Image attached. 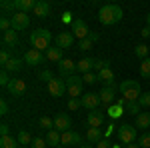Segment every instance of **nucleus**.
<instances>
[{
    "label": "nucleus",
    "mask_w": 150,
    "mask_h": 148,
    "mask_svg": "<svg viewBox=\"0 0 150 148\" xmlns=\"http://www.w3.org/2000/svg\"><path fill=\"white\" fill-rule=\"evenodd\" d=\"M122 16H124V12H122V8H120L118 4H106V6H102L100 12H98V20H100V24H104V26H112V24L120 22Z\"/></svg>",
    "instance_id": "nucleus-1"
},
{
    "label": "nucleus",
    "mask_w": 150,
    "mask_h": 148,
    "mask_svg": "<svg viewBox=\"0 0 150 148\" xmlns=\"http://www.w3.org/2000/svg\"><path fill=\"white\" fill-rule=\"evenodd\" d=\"M50 42H52V34L48 32L46 28H38L30 34V44L34 46L36 50H48L50 48Z\"/></svg>",
    "instance_id": "nucleus-2"
},
{
    "label": "nucleus",
    "mask_w": 150,
    "mask_h": 148,
    "mask_svg": "<svg viewBox=\"0 0 150 148\" xmlns=\"http://www.w3.org/2000/svg\"><path fill=\"white\" fill-rule=\"evenodd\" d=\"M118 88H120V92H122L124 100H128V102H132V100H140V96H142L140 84L136 82V80H124Z\"/></svg>",
    "instance_id": "nucleus-3"
},
{
    "label": "nucleus",
    "mask_w": 150,
    "mask_h": 148,
    "mask_svg": "<svg viewBox=\"0 0 150 148\" xmlns=\"http://www.w3.org/2000/svg\"><path fill=\"white\" fill-rule=\"evenodd\" d=\"M116 134L120 138V142L132 144V142H136V138H138V130H136V126H132V124H120L118 130H116Z\"/></svg>",
    "instance_id": "nucleus-4"
},
{
    "label": "nucleus",
    "mask_w": 150,
    "mask_h": 148,
    "mask_svg": "<svg viewBox=\"0 0 150 148\" xmlns=\"http://www.w3.org/2000/svg\"><path fill=\"white\" fill-rule=\"evenodd\" d=\"M64 82H66V90H68V94L72 96V98L82 96V86H84V78H82V76L72 74V76H68Z\"/></svg>",
    "instance_id": "nucleus-5"
},
{
    "label": "nucleus",
    "mask_w": 150,
    "mask_h": 148,
    "mask_svg": "<svg viewBox=\"0 0 150 148\" xmlns=\"http://www.w3.org/2000/svg\"><path fill=\"white\" fill-rule=\"evenodd\" d=\"M10 20H12V30H16V32L26 30V28L30 26V16L24 14V12H14Z\"/></svg>",
    "instance_id": "nucleus-6"
},
{
    "label": "nucleus",
    "mask_w": 150,
    "mask_h": 148,
    "mask_svg": "<svg viewBox=\"0 0 150 148\" xmlns=\"http://www.w3.org/2000/svg\"><path fill=\"white\" fill-rule=\"evenodd\" d=\"M48 92H50V96H54V98H60V96H64V92L66 90V82L60 78H54L52 82H48Z\"/></svg>",
    "instance_id": "nucleus-7"
},
{
    "label": "nucleus",
    "mask_w": 150,
    "mask_h": 148,
    "mask_svg": "<svg viewBox=\"0 0 150 148\" xmlns=\"http://www.w3.org/2000/svg\"><path fill=\"white\" fill-rule=\"evenodd\" d=\"M70 126H72V120H70L68 114L58 112L56 116H54V128H56L60 134H62V132H66V130H70Z\"/></svg>",
    "instance_id": "nucleus-8"
},
{
    "label": "nucleus",
    "mask_w": 150,
    "mask_h": 148,
    "mask_svg": "<svg viewBox=\"0 0 150 148\" xmlns=\"http://www.w3.org/2000/svg\"><path fill=\"white\" fill-rule=\"evenodd\" d=\"M8 88V92H10L12 96H16V98H20V96H24L26 94V82L20 78H12L10 84L6 86Z\"/></svg>",
    "instance_id": "nucleus-9"
},
{
    "label": "nucleus",
    "mask_w": 150,
    "mask_h": 148,
    "mask_svg": "<svg viewBox=\"0 0 150 148\" xmlns=\"http://www.w3.org/2000/svg\"><path fill=\"white\" fill-rule=\"evenodd\" d=\"M72 34H74V38H78V40H84V38H88L90 30H88L86 22L78 18V20H74V22H72Z\"/></svg>",
    "instance_id": "nucleus-10"
},
{
    "label": "nucleus",
    "mask_w": 150,
    "mask_h": 148,
    "mask_svg": "<svg viewBox=\"0 0 150 148\" xmlns=\"http://www.w3.org/2000/svg\"><path fill=\"white\" fill-rule=\"evenodd\" d=\"M58 72H60V76H62V78L66 80L68 76H72L74 72H78V70H76V62H72L70 58H64V60L58 64Z\"/></svg>",
    "instance_id": "nucleus-11"
},
{
    "label": "nucleus",
    "mask_w": 150,
    "mask_h": 148,
    "mask_svg": "<svg viewBox=\"0 0 150 148\" xmlns=\"http://www.w3.org/2000/svg\"><path fill=\"white\" fill-rule=\"evenodd\" d=\"M72 144H80V134L76 132V130H66V132H62V142H60V148H68Z\"/></svg>",
    "instance_id": "nucleus-12"
},
{
    "label": "nucleus",
    "mask_w": 150,
    "mask_h": 148,
    "mask_svg": "<svg viewBox=\"0 0 150 148\" xmlns=\"http://www.w3.org/2000/svg\"><path fill=\"white\" fill-rule=\"evenodd\" d=\"M24 62H26L28 66H38V64L44 62V54H42L40 50L32 48V50H28V52L24 54Z\"/></svg>",
    "instance_id": "nucleus-13"
},
{
    "label": "nucleus",
    "mask_w": 150,
    "mask_h": 148,
    "mask_svg": "<svg viewBox=\"0 0 150 148\" xmlns=\"http://www.w3.org/2000/svg\"><path fill=\"white\" fill-rule=\"evenodd\" d=\"M82 106L84 108H88V110H96L98 108V104H102L100 102V96L98 94H94V92H88V94H82Z\"/></svg>",
    "instance_id": "nucleus-14"
},
{
    "label": "nucleus",
    "mask_w": 150,
    "mask_h": 148,
    "mask_svg": "<svg viewBox=\"0 0 150 148\" xmlns=\"http://www.w3.org/2000/svg\"><path fill=\"white\" fill-rule=\"evenodd\" d=\"M114 94H116V86H114V84H110V86H104L102 90L98 92V96H100V102L106 104V106H112Z\"/></svg>",
    "instance_id": "nucleus-15"
},
{
    "label": "nucleus",
    "mask_w": 150,
    "mask_h": 148,
    "mask_svg": "<svg viewBox=\"0 0 150 148\" xmlns=\"http://www.w3.org/2000/svg\"><path fill=\"white\" fill-rule=\"evenodd\" d=\"M54 42H56L58 48L66 50V48H70V46L74 44V34H72V32H60V34L54 38Z\"/></svg>",
    "instance_id": "nucleus-16"
},
{
    "label": "nucleus",
    "mask_w": 150,
    "mask_h": 148,
    "mask_svg": "<svg viewBox=\"0 0 150 148\" xmlns=\"http://www.w3.org/2000/svg\"><path fill=\"white\" fill-rule=\"evenodd\" d=\"M104 118H106L104 112L96 108V110H90V112H88V118H86V120H88L90 128H100V126L104 124Z\"/></svg>",
    "instance_id": "nucleus-17"
},
{
    "label": "nucleus",
    "mask_w": 150,
    "mask_h": 148,
    "mask_svg": "<svg viewBox=\"0 0 150 148\" xmlns=\"http://www.w3.org/2000/svg\"><path fill=\"white\" fill-rule=\"evenodd\" d=\"M18 44V32L16 30H6V32H2V46L8 50V48H14V46Z\"/></svg>",
    "instance_id": "nucleus-18"
},
{
    "label": "nucleus",
    "mask_w": 150,
    "mask_h": 148,
    "mask_svg": "<svg viewBox=\"0 0 150 148\" xmlns=\"http://www.w3.org/2000/svg\"><path fill=\"white\" fill-rule=\"evenodd\" d=\"M94 62H96V58H82V60H78V62H76V70H78V72H82V76H84V74L92 72Z\"/></svg>",
    "instance_id": "nucleus-19"
},
{
    "label": "nucleus",
    "mask_w": 150,
    "mask_h": 148,
    "mask_svg": "<svg viewBox=\"0 0 150 148\" xmlns=\"http://www.w3.org/2000/svg\"><path fill=\"white\" fill-rule=\"evenodd\" d=\"M34 16L38 18H46L48 14H50V4H48L46 0H36V6H34Z\"/></svg>",
    "instance_id": "nucleus-20"
},
{
    "label": "nucleus",
    "mask_w": 150,
    "mask_h": 148,
    "mask_svg": "<svg viewBox=\"0 0 150 148\" xmlns=\"http://www.w3.org/2000/svg\"><path fill=\"white\" fill-rule=\"evenodd\" d=\"M96 74H98V80L104 82V86L114 84V72H112L110 68H104V70H100V72H96Z\"/></svg>",
    "instance_id": "nucleus-21"
},
{
    "label": "nucleus",
    "mask_w": 150,
    "mask_h": 148,
    "mask_svg": "<svg viewBox=\"0 0 150 148\" xmlns=\"http://www.w3.org/2000/svg\"><path fill=\"white\" fill-rule=\"evenodd\" d=\"M46 58L50 60V62H56V64H60L64 58H62V48H58V46H54V48H48L46 50Z\"/></svg>",
    "instance_id": "nucleus-22"
},
{
    "label": "nucleus",
    "mask_w": 150,
    "mask_h": 148,
    "mask_svg": "<svg viewBox=\"0 0 150 148\" xmlns=\"http://www.w3.org/2000/svg\"><path fill=\"white\" fill-rule=\"evenodd\" d=\"M36 0H16V12H24L28 14V10H34Z\"/></svg>",
    "instance_id": "nucleus-23"
},
{
    "label": "nucleus",
    "mask_w": 150,
    "mask_h": 148,
    "mask_svg": "<svg viewBox=\"0 0 150 148\" xmlns=\"http://www.w3.org/2000/svg\"><path fill=\"white\" fill-rule=\"evenodd\" d=\"M46 142H48V146H60V142H62V134L54 128V130H50V132L46 134Z\"/></svg>",
    "instance_id": "nucleus-24"
},
{
    "label": "nucleus",
    "mask_w": 150,
    "mask_h": 148,
    "mask_svg": "<svg viewBox=\"0 0 150 148\" xmlns=\"http://www.w3.org/2000/svg\"><path fill=\"white\" fill-rule=\"evenodd\" d=\"M2 68L6 70V72H18V70H22V60L20 58H10Z\"/></svg>",
    "instance_id": "nucleus-25"
},
{
    "label": "nucleus",
    "mask_w": 150,
    "mask_h": 148,
    "mask_svg": "<svg viewBox=\"0 0 150 148\" xmlns=\"http://www.w3.org/2000/svg\"><path fill=\"white\" fill-rule=\"evenodd\" d=\"M136 128H150V112H140L136 116V122H134Z\"/></svg>",
    "instance_id": "nucleus-26"
},
{
    "label": "nucleus",
    "mask_w": 150,
    "mask_h": 148,
    "mask_svg": "<svg viewBox=\"0 0 150 148\" xmlns=\"http://www.w3.org/2000/svg\"><path fill=\"white\" fill-rule=\"evenodd\" d=\"M86 138H88V142H92V144H98V142L102 140V130H100V128H88V132H86Z\"/></svg>",
    "instance_id": "nucleus-27"
},
{
    "label": "nucleus",
    "mask_w": 150,
    "mask_h": 148,
    "mask_svg": "<svg viewBox=\"0 0 150 148\" xmlns=\"http://www.w3.org/2000/svg\"><path fill=\"white\" fill-rule=\"evenodd\" d=\"M140 102L138 100H132V102H128V100H124V110H126L128 114H134V116H138L140 114Z\"/></svg>",
    "instance_id": "nucleus-28"
},
{
    "label": "nucleus",
    "mask_w": 150,
    "mask_h": 148,
    "mask_svg": "<svg viewBox=\"0 0 150 148\" xmlns=\"http://www.w3.org/2000/svg\"><path fill=\"white\" fill-rule=\"evenodd\" d=\"M0 148H20V146H18V138L2 136V138H0Z\"/></svg>",
    "instance_id": "nucleus-29"
},
{
    "label": "nucleus",
    "mask_w": 150,
    "mask_h": 148,
    "mask_svg": "<svg viewBox=\"0 0 150 148\" xmlns=\"http://www.w3.org/2000/svg\"><path fill=\"white\" fill-rule=\"evenodd\" d=\"M32 140H34V138H32V134H30L28 130H20V132H18V144H20V146L32 144Z\"/></svg>",
    "instance_id": "nucleus-30"
},
{
    "label": "nucleus",
    "mask_w": 150,
    "mask_h": 148,
    "mask_svg": "<svg viewBox=\"0 0 150 148\" xmlns=\"http://www.w3.org/2000/svg\"><path fill=\"white\" fill-rule=\"evenodd\" d=\"M140 76L144 80H150V58H144L140 62Z\"/></svg>",
    "instance_id": "nucleus-31"
},
{
    "label": "nucleus",
    "mask_w": 150,
    "mask_h": 148,
    "mask_svg": "<svg viewBox=\"0 0 150 148\" xmlns=\"http://www.w3.org/2000/svg\"><path fill=\"white\" fill-rule=\"evenodd\" d=\"M134 54H136V56L140 58V62H142L144 58H148V56H150V48H148L146 44H138L136 48H134Z\"/></svg>",
    "instance_id": "nucleus-32"
},
{
    "label": "nucleus",
    "mask_w": 150,
    "mask_h": 148,
    "mask_svg": "<svg viewBox=\"0 0 150 148\" xmlns=\"http://www.w3.org/2000/svg\"><path fill=\"white\" fill-rule=\"evenodd\" d=\"M38 124H40L42 130H48V132H50V130H54V120H52V118H48V116H42V118L38 120Z\"/></svg>",
    "instance_id": "nucleus-33"
},
{
    "label": "nucleus",
    "mask_w": 150,
    "mask_h": 148,
    "mask_svg": "<svg viewBox=\"0 0 150 148\" xmlns=\"http://www.w3.org/2000/svg\"><path fill=\"white\" fill-rule=\"evenodd\" d=\"M122 112H124V106H120V104L108 106V116L110 118H118V116H122Z\"/></svg>",
    "instance_id": "nucleus-34"
},
{
    "label": "nucleus",
    "mask_w": 150,
    "mask_h": 148,
    "mask_svg": "<svg viewBox=\"0 0 150 148\" xmlns=\"http://www.w3.org/2000/svg\"><path fill=\"white\" fill-rule=\"evenodd\" d=\"M138 144L142 148H150V132H142L138 136Z\"/></svg>",
    "instance_id": "nucleus-35"
},
{
    "label": "nucleus",
    "mask_w": 150,
    "mask_h": 148,
    "mask_svg": "<svg viewBox=\"0 0 150 148\" xmlns=\"http://www.w3.org/2000/svg\"><path fill=\"white\" fill-rule=\"evenodd\" d=\"M10 28H12V20L8 16H2V18H0V30L6 32V30H10Z\"/></svg>",
    "instance_id": "nucleus-36"
},
{
    "label": "nucleus",
    "mask_w": 150,
    "mask_h": 148,
    "mask_svg": "<svg viewBox=\"0 0 150 148\" xmlns=\"http://www.w3.org/2000/svg\"><path fill=\"white\" fill-rule=\"evenodd\" d=\"M92 38H90V36H88V38H84V40H80V42H78V50H90V48H92Z\"/></svg>",
    "instance_id": "nucleus-37"
},
{
    "label": "nucleus",
    "mask_w": 150,
    "mask_h": 148,
    "mask_svg": "<svg viewBox=\"0 0 150 148\" xmlns=\"http://www.w3.org/2000/svg\"><path fill=\"white\" fill-rule=\"evenodd\" d=\"M82 78H84V82H86V84H96V82H100V80H98V74H94V72L84 74Z\"/></svg>",
    "instance_id": "nucleus-38"
},
{
    "label": "nucleus",
    "mask_w": 150,
    "mask_h": 148,
    "mask_svg": "<svg viewBox=\"0 0 150 148\" xmlns=\"http://www.w3.org/2000/svg\"><path fill=\"white\" fill-rule=\"evenodd\" d=\"M0 6H2V10L16 12V0H14V2H10V0H2V2H0Z\"/></svg>",
    "instance_id": "nucleus-39"
},
{
    "label": "nucleus",
    "mask_w": 150,
    "mask_h": 148,
    "mask_svg": "<svg viewBox=\"0 0 150 148\" xmlns=\"http://www.w3.org/2000/svg\"><path fill=\"white\" fill-rule=\"evenodd\" d=\"M140 106L142 108H150V92H142V96H140Z\"/></svg>",
    "instance_id": "nucleus-40"
},
{
    "label": "nucleus",
    "mask_w": 150,
    "mask_h": 148,
    "mask_svg": "<svg viewBox=\"0 0 150 148\" xmlns=\"http://www.w3.org/2000/svg\"><path fill=\"white\" fill-rule=\"evenodd\" d=\"M38 78L40 80H44V82H52V80H54V76H52V72H50V70H42V72H40V74H38Z\"/></svg>",
    "instance_id": "nucleus-41"
},
{
    "label": "nucleus",
    "mask_w": 150,
    "mask_h": 148,
    "mask_svg": "<svg viewBox=\"0 0 150 148\" xmlns=\"http://www.w3.org/2000/svg\"><path fill=\"white\" fill-rule=\"evenodd\" d=\"M80 106H82V100H78V98H70L68 100V110H72V112L78 110Z\"/></svg>",
    "instance_id": "nucleus-42"
},
{
    "label": "nucleus",
    "mask_w": 150,
    "mask_h": 148,
    "mask_svg": "<svg viewBox=\"0 0 150 148\" xmlns=\"http://www.w3.org/2000/svg\"><path fill=\"white\" fill-rule=\"evenodd\" d=\"M10 76H8V72H6V70L2 68V72H0V84H2V86H4V88H6V86H8V84H10Z\"/></svg>",
    "instance_id": "nucleus-43"
},
{
    "label": "nucleus",
    "mask_w": 150,
    "mask_h": 148,
    "mask_svg": "<svg viewBox=\"0 0 150 148\" xmlns=\"http://www.w3.org/2000/svg\"><path fill=\"white\" fill-rule=\"evenodd\" d=\"M46 146H48V142L44 138H34L32 144H30V148H46Z\"/></svg>",
    "instance_id": "nucleus-44"
},
{
    "label": "nucleus",
    "mask_w": 150,
    "mask_h": 148,
    "mask_svg": "<svg viewBox=\"0 0 150 148\" xmlns=\"http://www.w3.org/2000/svg\"><path fill=\"white\" fill-rule=\"evenodd\" d=\"M104 68H108V62L106 60H100V58H96V62H94V70H104Z\"/></svg>",
    "instance_id": "nucleus-45"
},
{
    "label": "nucleus",
    "mask_w": 150,
    "mask_h": 148,
    "mask_svg": "<svg viewBox=\"0 0 150 148\" xmlns=\"http://www.w3.org/2000/svg\"><path fill=\"white\" fill-rule=\"evenodd\" d=\"M8 60H10V54H8V50H6V48H2V50H0V64L4 66Z\"/></svg>",
    "instance_id": "nucleus-46"
},
{
    "label": "nucleus",
    "mask_w": 150,
    "mask_h": 148,
    "mask_svg": "<svg viewBox=\"0 0 150 148\" xmlns=\"http://www.w3.org/2000/svg\"><path fill=\"white\" fill-rule=\"evenodd\" d=\"M2 136H10V126L8 124H0V138Z\"/></svg>",
    "instance_id": "nucleus-47"
},
{
    "label": "nucleus",
    "mask_w": 150,
    "mask_h": 148,
    "mask_svg": "<svg viewBox=\"0 0 150 148\" xmlns=\"http://www.w3.org/2000/svg\"><path fill=\"white\" fill-rule=\"evenodd\" d=\"M94 148H112V144H110V140H108V138H102V140H100Z\"/></svg>",
    "instance_id": "nucleus-48"
},
{
    "label": "nucleus",
    "mask_w": 150,
    "mask_h": 148,
    "mask_svg": "<svg viewBox=\"0 0 150 148\" xmlns=\"http://www.w3.org/2000/svg\"><path fill=\"white\" fill-rule=\"evenodd\" d=\"M0 114H2V116H4V114H8V102H6L4 98L0 100Z\"/></svg>",
    "instance_id": "nucleus-49"
},
{
    "label": "nucleus",
    "mask_w": 150,
    "mask_h": 148,
    "mask_svg": "<svg viewBox=\"0 0 150 148\" xmlns=\"http://www.w3.org/2000/svg\"><path fill=\"white\" fill-rule=\"evenodd\" d=\"M140 34L144 36V38H148V36H150V28H148V26H144V28H142V32H140Z\"/></svg>",
    "instance_id": "nucleus-50"
},
{
    "label": "nucleus",
    "mask_w": 150,
    "mask_h": 148,
    "mask_svg": "<svg viewBox=\"0 0 150 148\" xmlns=\"http://www.w3.org/2000/svg\"><path fill=\"white\" fill-rule=\"evenodd\" d=\"M126 148H142V146H140L138 142H132V144H126Z\"/></svg>",
    "instance_id": "nucleus-51"
},
{
    "label": "nucleus",
    "mask_w": 150,
    "mask_h": 148,
    "mask_svg": "<svg viewBox=\"0 0 150 148\" xmlns=\"http://www.w3.org/2000/svg\"><path fill=\"white\" fill-rule=\"evenodd\" d=\"M112 128H114V124H110V126H108V130H106V138L112 134Z\"/></svg>",
    "instance_id": "nucleus-52"
},
{
    "label": "nucleus",
    "mask_w": 150,
    "mask_h": 148,
    "mask_svg": "<svg viewBox=\"0 0 150 148\" xmlns=\"http://www.w3.org/2000/svg\"><path fill=\"white\" fill-rule=\"evenodd\" d=\"M146 26L150 28V14H146Z\"/></svg>",
    "instance_id": "nucleus-53"
},
{
    "label": "nucleus",
    "mask_w": 150,
    "mask_h": 148,
    "mask_svg": "<svg viewBox=\"0 0 150 148\" xmlns=\"http://www.w3.org/2000/svg\"><path fill=\"white\" fill-rule=\"evenodd\" d=\"M78 148H92V146H86V144H84V146H78Z\"/></svg>",
    "instance_id": "nucleus-54"
},
{
    "label": "nucleus",
    "mask_w": 150,
    "mask_h": 148,
    "mask_svg": "<svg viewBox=\"0 0 150 148\" xmlns=\"http://www.w3.org/2000/svg\"><path fill=\"white\" fill-rule=\"evenodd\" d=\"M20 148H28V146H20Z\"/></svg>",
    "instance_id": "nucleus-55"
},
{
    "label": "nucleus",
    "mask_w": 150,
    "mask_h": 148,
    "mask_svg": "<svg viewBox=\"0 0 150 148\" xmlns=\"http://www.w3.org/2000/svg\"><path fill=\"white\" fill-rule=\"evenodd\" d=\"M148 58H150V56H148Z\"/></svg>",
    "instance_id": "nucleus-56"
}]
</instances>
